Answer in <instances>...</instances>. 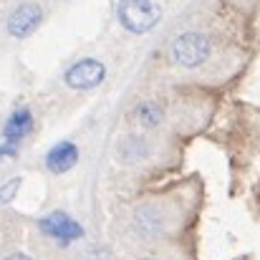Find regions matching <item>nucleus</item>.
Masks as SVG:
<instances>
[{
    "label": "nucleus",
    "instance_id": "423d86ee",
    "mask_svg": "<svg viewBox=\"0 0 260 260\" xmlns=\"http://www.w3.org/2000/svg\"><path fill=\"white\" fill-rule=\"evenodd\" d=\"M79 162V147L74 142H58L48 154H46V167L53 174H63L74 170Z\"/></svg>",
    "mask_w": 260,
    "mask_h": 260
},
{
    "label": "nucleus",
    "instance_id": "9b49d317",
    "mask_svg": "<svg viewBox=\"0 0 260 260\" xmlns=\"http://www.w3.org/2000/svg\"><path fill=\"white\" fill-rule=\"evenodd\" d=\"M15 154H18V147L15 144H3L0 147V159L3 157H15Z\"/></svg>",
    "mask_w": 260,
    "mask_h": 260
},
{
    "label": "nucleus",
    "instance_id": "ddd939ff",
    "mask_svg": "<svg viewBox=\"0 0 260 260\" xmlns=\"http://www.w3.org/2000/svg\"><path fill=\"white\" fill-rule=\"evenodd\" d=\"M147 260H152V258H147Z\"/></svg>",
    "mask_w": 260,
    "mask_h": 260
},
{
    "label": "nucleus",
    "instance_id": "f8f14e48",
    "mask_svg": "<svg viewBox=\"0 0 260 260\" xmlns=\"http://www.w3.org/2000/svg\"><path fill=\"white\" fill-rule=\"evenodd\" d=\"M5 260H33V258H28V255H23V253H15V255H8Z\"/></svg>",
    "mask_w": 260,
    "mask_h": 260
},
{
    "label": "nucleus",
    "instance_id": "9d476101",
    "mask_svg": "<svg viewBox=\"0 0 260 260\" xmlns=\"http://www.w3.org/2000/svg\"><path fill=\"white\" fill-rule=\"evenodd\" d=\"M20 177H13V179H8L5 184H0V205H5V202H10L15 194H18V189H20Z\"/></svg>",
    "mask_w": 260,
    "mask_h": 260
},
{
    "label": "nucleus",
    "instance_id": "1a4fd4ad",
    "mask_svg": "<svg viewBox=\"0 0 260 260\" xmlns=\"http://www.w3.org/2000/svg\"><path fill=\"white\" fill-rule=\"evenodd\" d=\"M137 116H139V121H142V124L154 126V124H159V121H162V109H159V104H154V101H144V104H139Z\"/></svg>",
    "mask_w": 260,
    "mask_h": 260
},
{
    "label": "nucleus",
    "instance_id": "7ed1b4c3",
    "mask_svg": "<svg viewBox=\"0 0 260 260\" xmlns=\"http://www.w3.org/2000/svg\"><path fill=\"white\" fill-rule=\"evenodd\" d=\"M38 225H41V230L48 238L58 240L61 245H69V243H74V240H79L84 235V228L74 217H69L66 212H51V215L41 217Z\"/></svg>",
    "mask_w": 260,
    "mask_h": 260
},
{
    "label": "nucleus",
    "instance_id": "0eeeda50",
    "mask_svg": "<svg viewBox=\"0 0 260 260\" xmlns=\"http://www.w3.org/2000/svg\"><path fill=\"white\" fill-rule=\"evenodd\" d=\"M30 132H33V114L28 109H18L8 116V121L3 126V139H5V144L18 147V142L25 139Z\"/></svg>",
    "mask_w": 260,
    "mask_h": 260
},
{
    "label": "nucleus",
    "instance_id": "f03ea898",
    "mask_svg": "<svg viewBox=\"0 0 260 260\" xmlns=\"http://www.w3.org/2000/svg\"><path fill=\"white\" fill-rule=\"evenodd\" d=\"M207 56H210V41L200 33H184L172 43V58L184 69L205 63Z\"/></svg>",
    "mask_w": 260,
    "mask_h": 260
},
{
    "label": "nucleus",
    "instance_id": "20e7f679",
    "mask_svg": "<svg viewBox=\"0 0 260 260\" xmlns=\"http://www.w3.org/2000/svg\"><path fill=\"white\" fill-rule=\"evenodd\" d=\"M106 76V69L101 61L96 58H84L79 63H74L69 71H66V84L76 91H88V88L99 86Z\"/></svg>",
    "mask_w": 260,
    "mask_h": 260
},
{
    "label": "nucleus",
    "instance_id": "f257e3e1",
    "mask_svg": "<svg viewBox=\"0 0 260 260\" xmlns=\"http://www.w3.org/2000/svg\"><path fill=\"white\" fill-rule=\"evenodd\" d=\"M159 5L152 0H119L116 18L129 33H147L159 23Z\"/></svg>",
    "mask_w": 260,
    "mask_h": 260
},
{
    "label": "nucleus",
    "instance_id": "6e6552de",
    "mask_svg": "<svg viewBox=\"0 0 260 260\" xmlns=\"http://www.w3.org/2000/svg\"><path fill=\"white\" fill-rule=\"evenodd\" d=\"M134 225H137V230H139V235L142 238H154V235H159L162 233V228H165V217H162V212L157 210V207H139L137 210V215H134Z\"/></svg>",
    "mask_w": 260,
    "mask_h": 260
},
{
    "label": "nucleus",
    "instance_id": "39448f33",
    "mask_svg": "<svg viewBox=\"0 0 260 260\" xmlns=\"http://www.w3.org/2000/svg\"><path fill=\"white\" fill-rule=\"evenodd\" d=\"M41 20H43V10L36 3H23V5H18L10 13V18H8V33L15 36V38H25V36H30L41 25Z\"/></svg>",
    "mask_w": 260,
    "mask_h": 260
}]
</instances>
